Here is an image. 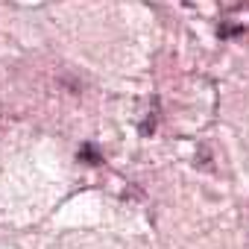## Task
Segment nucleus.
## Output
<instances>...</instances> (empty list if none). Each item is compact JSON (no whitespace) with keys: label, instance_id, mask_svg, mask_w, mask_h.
I'll use <instances>...</instances> for the list:
<instances>
[{"label":"nucleus","instance_id":"obj_1","mask_svg":"<svg viewBox=\"0 0 249 249\" xmlns=\"http://www.w3.org/2000/svg\"><path fill=\"white\" fill-rule=\"evenodd\" d=\"M79 159H82L85 164H100V161H103L100 153H97L94 147H82V150H79Z\"/></svg>","mask_w":249,"mask_h":249}]
</instances>
